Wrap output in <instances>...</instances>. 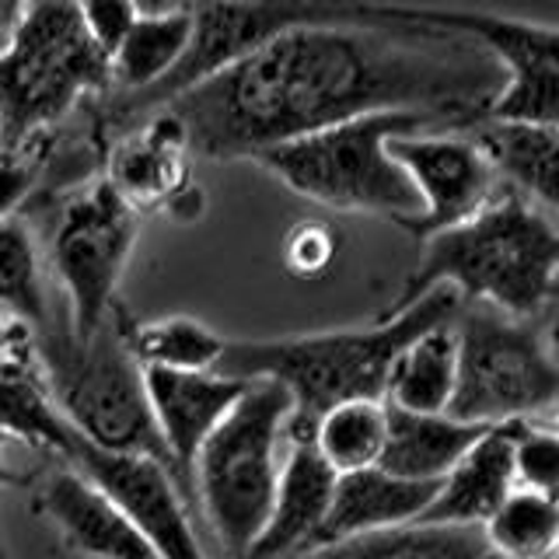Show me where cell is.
Wrapping results in <instances>:
<instances>
[{
	"label": "cell",
	"instance_id": "cb8c5ba5",
	"mask_svg": "<svg viewBox=\"0 0 559 559\" xmlns=\"http://www.w3.org/2000/svg\"><path fill=\"white\" fill-rule=\"evenodd\" d=\"M290 559H497L483 528L451 524H402V528L346 538Z\"/></svg>",
	"mask_w": 559,
	"mask_h": 559
},
{
	"label": "cell",
	"instance_id": "7402d4cb",
	"mask_svg": "<svg viewBox=\"0 0 559 559\" xmlns=\"http://www.w3.org/2000/svg\"><path fill=\"white\" fill-rule=\"evenodd\" d=\"M454 371H459L454 329H430L399 349L381 402L413 416H444L454 395Z\"/></svg>",
	"mask_w": 559,
	"mask_h": 559
},
{
	"label": "cell",
	"instance_id": "603a6c76",
	"mask_svg": "<svg viewBox=\"0 0 559 559\" xmlns=\"http://www.w3.org/2000/svg\"><path fill=\"white\" fill-rule=\"evenodd\" d=\"M189 32H192V8H165V11L140 8L127 39L119 43V49L109 60V81L127 87V98L147 92L157 81H165L175 70V63L182 60Z\"/></svg>",
	"mask_w": 559,
	"mask_h": 559
},
{
	"label": "cell",
	"instance_id": "4316f807",
	"mask_svg": "<svg viewBox=\"0 0 559 559\" xmlns=\"http://www.w3.org/2000/svg\"><path fill=\"white\" fill-rule=\"evenodd\" d=\"M384 437H389V409H384V402L354 399L325 409L319 424L311 427L308 441L336 476H349V472L378 468Z\"/></svg>",
	"mask_w": 559,
	"mask_h": 559
},
{
	"label": "cell",
	"instance_id": "52a82bcc",
	"mask_svg": "<svg viewBox=\"0 0 559 559\" xmlns=\"http://www.w3.org/2000/svg\"><path fill=\"white\" fill-rule=\"evenodd\" d=\"M109 84L78 4H28L0 49V151H22L84 92Z\"/></svg>",
	"mask_w": 559,
	"mask_h": 559
},
{
	"label": "cell",
	"instance_id": "ac0fdd59",
	"mask_svg": "<svg viewBox=\"0 0 559 559\" xmlns=\"http://www.w3.org/2000/svg\"><path fill=\"white\" fill-rule=\"evenodd\" d=\"M514 427H489L472 444L448 476L437 483L430 507L419 524H451V528H483L500 511V503L514 493Z\"/></svg>",
	"mask_w": 559,
	"mask_h": 559
},
{
	"label": "cell",
	"instance_id": "277c9868",
	"mask_svg": "<svg viewBox=\"0 0 559 559\" xmlns=\"http://www.w3.org/2000/svg\"><path fill=\"white\" fill-rule=\"evenodd\" d=\"M451 119L459 116L424 109L371 112L270 147L255 154V162L311 203L329 210H367V214H384L399 224L416 217L419 200L402 168L392 162L389 144L399 136L427 133L437 122Z\"/></svg>",
	"mask_w": 559,
	"mask_h": 559
},
{
	"label": "cell",
	"instance_id": "484cf974",
	"mask_svg": "<svg viewBox=\"0 0 559 559\" xmlns=\"http://www.w3.org/2000/svg\"><path fill=\"white\" fill-rule=\"evenodd\" d=\"M0 437L52 451L63 462L74 427L57 409L43 378H35L25 360L0 367Z\"/></svg>",
	"mask_w": 559,
	"mask_h": 559
},
{
	"label": "cell",
	"instance_id": "3957f363",
	"mask_svg": "<svg viewBox=\"0 0 559 559\" xmlns=\"http://www.w3.org/2000/svg\"><path fill=\"white\" fill-rule=\"evenodd\" d=\"M424 259L409 273L395 311L433 287H448L503 319L532 322L556 301L559 238L549 210L507 189L468 224L424 241Z\"/></svg>",
	"mask_w": 559,
	"mask_h": 559
},
{
	"label": "cell",
	"instance_id": "5b68a950",
	"mask_svg": "<svg viewBox=\"0 0 559 559\" xmlns=\"http://www.w3.org/2000/svg\"><path fill=\"white\" fill-rule=\"evenodd\" d=\"M290 424V395L273 381H249L192 462V497L227 559H245L270 518Z\"/></svg>",
	"mask_w": 559,
	"mask_h": 559
},
{
	"label": "cell",
	"instance_id": "e0dca14e",
	"mask_svg": "<svg viewBox=\"0 0 559 559\" xmlns=\"http://www.w3.org/2000/svg\"><path fill=\"white\" fill-rule=\"evenodd\" d=\"M433 493H437V483L395 479L381 468H364V472H349V476H336V489H332L325 521L305 552L322 549V546H336V542H346V538L416 524L430 507Z\"/></svg>",
	"mask_w": 559,
	"mask_h": 559
},
{
	"label": "cell",
	"instance_id": "2e32d148",
	"mask_svg": "<svg viewBox=\"0 0 559 559\" xmlns=\"http://www.w3.org/2000/svg\"><path fill=\"white\" fill-rule=\"evenodd\" d=\"M332 489H336V472L319 459L311 441H287L270 518L245 559L301 556L322 528Z\"/></svg>",
	"mask_w": 559,
	"mask_h": 559
},
{
	"label": "cell",
	"instance_id": "8fae6325",
	"mask_svg": "<svg viewBox=\"0 0 559 559\" xmlns=\"http://www.w3.org/2000/svg\"><path fill=\"white\" fill-rule=\"evenodd\" d=\"M354 4H314V0H284V4H203L192 8V32L182 60L154 87L119 102L122 116H140L154 105H168L224 70L249 60L255 49L273 43L276 35L301 25H322L346 17Z\"/></svg>",
	"mask_w": 559,
	"mask_h": 559
},
{
	"label": "cell",
	"instance_id": "d4e9b609",
	"mask_svg": "<svg viewBox=\"0 0 559 559\" xmlns=\"http://www.w3.org/2000/svg\"><path fill=\"white\" fill-rule=\"evenodd\" d=\"M112 325L127 354L144 371H217L227 349L224 336L186 314L154 322H130L127 314H119Z\"/></svg>",
	"mask_w": 559,
	"mask_h": 559
},
{
	"label": "cell",
	"instance_id": "8992f818",
	"mask_svg": "<svg viewBox=\"0 0 559 559\" xmlns=\"http://www.w3.org/2000/svg\"><path fill=\"white\" fill-rule=\"evenodd\" d=\"M39 360L52 402L81 441L109 454H140L171 472V459L151 416L144 367L127 354L112 319L84 340L74 336L70 325L57 332L43 325Z\"/></svg>",
	"mask_w": 559,
	"mask_h": 559
},
{
	"label": "cell",
	"instance_id": "7c38bea8",
	"mask_svg": "<svg viewBox=\"0 0 559 559\" xmlns=\"http://www.w3.org/2000/svg\"><path fill=\"white\" fill-rule=\"evenodd\" d=\"M63 465L81 472L119 507L154 559H210L189 521L182 489L165 465L140 459V454L98 451L78 433L70 437Z\"/></svg>",
	"mask_w": 559,
	"mask_h": 559
},
{
	"label": "cell",
	"instance_id": "d6986e66",
	"mask_svg": "<svg viewBox=\"0 0 559 559\" xmlns=\"http://www.w3.org/2000/svg\"><path fill=\"white\" fill-rule=\"evenodd\" d=\"M493 175H503L511 192L556 210V127L511 119H472L465 133Z\"/></svg>",
	"mask_w": 559,
	"mask_h": 559
},
{
	"label": "cell",
	"instance_id": "44dd1931",
	"mask_svg": "<svg viewBox=\"0 0 559 559\" xmlns=\"http://www.w3.org/2000/svg\"><path fill=\"white\" fill-rule=\"evenodd\" d=\"M389 409V406H384ZM489 427L462 424L454 416H413L389 409V437L378 468L409 483H441L454 462L479 441Z\"/></svg>",
	"mask_w": 559,
	"mask_h": 559
},
{
	"label": "cell",
	"instance_id": "4dcf8cb0",
	"mask_svg": "<svg viewBox=\"0 0 559 559\" xmlns=\"http://www.w3.org/2000/svg\"><path fill=\"white\" fill-rule=\"evenodd\" d=\"M284 259H287V270L297 276L322 273L329 262L336 259V235H332L329 227H322L319 221H301L287 235Z\"/></svg>",
	"mask_w": 559,
	"mask_h": 559
},
{
	"label": "cell",
	"instance_id": "9c48e42d",
	"mask_svg": "<svg viewBox=\"0 0 559 559\" xmlns=\"http://www.w3.org/2000/svg\"><path fill=\"white\" fill-rule=\"evenodd\" d=\"M136 235V210L109 179H98L63 206L52 235V266L67 290V325L74 336H95L109 325L116 314V287L133 255Z\"/></svg>",
	"mask_w": 559,
	"mask_h": 559
},
{
	"label": "cell",
	"instance_id": "f1b7e54d",
	"mask_svg": "<svg viewBox=\"0 0 559 559\" xmlns=\"http://www.w3.org/2000/svg\"><path fill=\"white\" fill-rule=\"evenodd\" d=\"M0 314L35 332L46 325L39 255H35L32 235L14 217L0 221Z\"/></svg>",
	"mask_w": 559,
	"mask_h": 559
},
{
	"label": "cell",
	"instance_id": "ba28073f",
	"mask_svg": "<svg viewBox=\"0 0 559 559\" xmlns=\"http://www.w3.org/2000/svg\"><path fill=\"white\" fill-rule=\"evenodd\" d=\"M459 371L448 416L476 427H500L552 409L559 374L549 343L528 322L497 311H468L454 329Z\"/></svg>",
	"mask_w": 559,
	"mask_h": 559
},
{
	"label": "cell",
	"instance_id": "f546056e",
	"mask_svg": "<svg viewBox=\"0 0 559 559\" xmlns=\"http://www.w3.org/2000/svg\"><path fill=\"white\" fill-rule=\"evenodd\" d=\"M514 486L532 493L556 497L559 476V441L552 427H538L535 419H518L514 427Z\"/></svg>",
	"mask_w": 559,
	"mask_h": 559
},
{
	"label": "cell",
	"instance_id": "1f68e13d",
	"mask_svg": "<svg viewBox=\"0 0 559 559\" xmlns=\"http://www.w3.org/2000/svg\"><path fill=\"white\" fill-rule=\"evenodd\" d=\"M78 8H81V25L87 32V39H92V46L105 60H112V52L127 39L130 25L136 22L140 8L133 4H78Z\"/></svg>",
	"mask_w": 559,
	"mask_h": 559
},
{
	"label": "cell",
	"instance_id": "5bb4252c",
	"mask_svg": "<svg viewBox=\"0 0 559 559\" xmlns=\"http://www.w3.org/2000/svg\"><path fill=\"white\" fill-rule=\"evenodd\" d=\"M144 389L151 402L154 427L171 459L182 497H192V462L206 437L231 413L249 381L227 378L217 371H144Z\"/></svg>",
	"mask_w": 559,
	"mask_h": 559
},
{
	"label": "cell",
	"instance_id": "30bf717a",
	"mask_svg": "<svg viewBox=\"0 0 559 559\" xmlns=\"http://www.w3.org/2000/svg\"><path fill=\"white\" fill-rule=\"evenodd\" d=\"M409 25L462 35L476 43L500 67L503 87L476 119H511L556 127L559 112V32L549 25L486 11H437V8H389Z\"/></svg>",
	"mask_w": 559,
	"mask_h": 559
},
{
	"label": "cell",
	"instance_id": "83f0119b",
	"mask_svg": "<svg viewBox=\"0 0 559 559\" xmlns=\"http://www.w3.org/2000/svg\"><path fill=\"white\" fill-rule=\"evenodd\" d=\"M483 535L497 559H549L559 538L556 497L514 489L500 511L483 524Z\"/></svg>",
	"mask_w": 559,
	"mask_h": 559
},
{
	"label": "cell",
	"instance_id": "e575fe53",
	"mask_svg": "<svg viewBox=\"0 0 559 559\" xmlns=\"http://www.w3.org/2000/svg\"><path fill=\"white\" fill-rule=\"evenodd\" d=\"M4 451H8V437H0V489H8V486H17L22 479H17V472L4 462ZM0 559H11L8 549H4V538H0Z\"/></svg>",
	"mask_w": 559,
	"mask_h": 559
},
{
	"label": "cell",
	"instance_id": "7a4b0ae2",
	"mask_svg": "<svg viewBox=\"0 0 559 559\" xmlns=\"http://www.w3.org/2000/svg\"><path fill=\"white\" fill-rule=\"evenodd\" d=\"M459 314V294L433 287L409 308L381 314L367 329L311 332L290 340L227 343L217 374L238 381H273L290 395L287 441H308L319 416L340 402L384 399V381L399 349Z\"/></svg>",
	"mask_w": 559,
	"mask_h": 559
},
{
	"label": "cell",
	"instance_id": "d590c367",
	"mask_svg": "<svg viewBox=\"0 0 559 559\" xmlns=\"http://www.w3.org/2000/svg\"><path fill=\"white\" fill-rule=\"evenodd\" d=\"M17 14H22V8H0V49L8 46L11 32H14V25H17Z\"/></svg>",
	"mask_w": 559,
	"mask_h": 559
},
{
	"label": "cell",
	"instance_id": "ffe728a7",
	"mask_svg": "<svg viewBox=\"0 0 559 559\" xmlns=\"http://www.w3.org/2000/svg\"><path fill=\"white\" fill-rule=\"evenodd\" d=\"M186 130L171 112L154 116L136 136L122 140L112 151V168L105 179L112 189L136 206H154L179 197L186 186Z\"/></svg>",
	"mask_w": 559,
	"mask_h": 559
},
{
	"label": "cell",
	"instance_id": "6da1fadb",
	"mask_svg": "<svg viewBox=\"0 0 559 559\" xmlns=\"http://www.w3.org/2000/svg\"><path fill=\"white\" fill-rule=\"evenodd\" d=\"M503 87L500 67L462 35L409 25L389 8L301 25L175 102L189 151L255 157L371 112H465V127Z\"/></svg>",
	"mask_w": 559,
	"mask_h": 559
},
{
	"label": "cell",
	"instance_id": "4fadbf2b",
	"mask_svg": "<svg viewBox=\"0 0 559 559\" xmlns=\"http://www.w3.org/2000/svg\"><path fill=\"white\" fill-rule=\"evenodd\" d=\"M389 154L419 200L416 217L399 221V227H406L419 241L468 224L493 200L497 175L468 136L427 130L392 140Z\"/></svg>",
	"mask_w": 559,
	"mask_h": 559
},
{
	"label": "cell",
	"instance_id": "836d02e7",
	"mask_svg": "<svg viewBox=\"0 0 559 559\" xmlns=\"http://www.w3.org/2000/svg\"><path fill=\"white\" fill-rule=\"evenodd\" d=\"M22 354H25V329L0 314V367L11 360H22Z\"/></svg>",
	"mask_w": 559,
	"mask_h": 559
},
{
	"label": "cell",
	"instance_id": "d6a6232c",
	"mask_svg": "<svg viewBox=\"0 0 559 559\" xmlns=\"http://www.w3.org/2000/svg\"><path fill=\"white\" fill-rule=\"evenodd\" d=\"M35 171L39 165L28 162L22 151H0V221H11L14 206L32 192Z\"/></svg>",
	"mask_w": 559,
	"mask_h": 559
},
{
	"label": "cell",
	"instance_id": "9a60e30c",
	"mask_svg": "<svg viewBox=\"0 0 559 559\" xmlns=\"http://www.w3.org/2000/svg\"><path fill=\"white\" fill-rule=\"evenodd\" d=\"M35 511L52 524L70 552L84 559H154L119 507L67 465L46 476L35 493Z\"/></svg>",
	"mask_w": 559,
	"mask_h": 559
}]
</instances>
